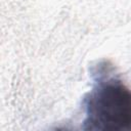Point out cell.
<instances>
[{"instance_id":"obj_1","label":"cell","mask_w":131,"mask_h":131,"mask_svg":"<svg viewBox=\"0 0 131 131\" xmlns=\"http://www.w3.org/2000/svg\"><path fill=\"white\" fill-rule=\"evenodd\" d=\"M85 129L131 130V91L117 79L98 82L85 98Z\"/></svg>"}]
</instances>
